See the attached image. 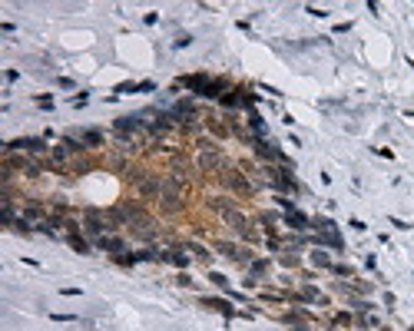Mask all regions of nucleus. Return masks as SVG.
Here are the masks:
<instances>
[{"instance_id": "nucleus-1", "label": "nucleus", "mask_w": 414, "mask_h": 331, "mask_svg": "<svg viewBox=\"0 0 414 331\" xmlns=\"http://www.w3.org/2000/svg\"><path fill=\"white\" fill-rule=\"evenodd\" d=\"M14 149H30V152H43V143L40 139H17Z\"/></svg>"}, {"instance_id": "nucleus-2", "label": "nucleus", "mask_w": 414, "mask_h": 331, "mask_svg": "<svg viewBox=\"0 0 414 331\" xmlns=\"http://www.w3.org/2000/svg\"><path fill=\"white\" fill-rule=\"evenodd\" d=\"M86 229H90V232H93V235H96V232H103V225H99V222H96V219H90V222H86Z\"/></svg>"}]
</instances>
